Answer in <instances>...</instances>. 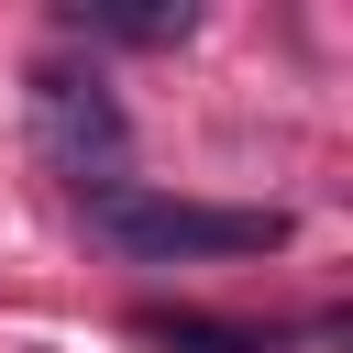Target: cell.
I'll list each match as a JSON object with an SVG mask.
<instances>
[{"instance_id":"obj_4","label":"cell","mask_w":353,"mask_h":353,"mask_svg":"<svg viewBox=\"0 0 353 353\" xmlns=\"http://www.w3.org/2000/svg\"><path fill=\"white\" fill-rule=\"evenodd\" d=\"M143 342H154V353H265L254 331H232V320H176V309H154Z\"/></svg>"},{"instance_id":"obj_2","label":"cell","mask_w":353,"mask_h":353,"mask_svg":"<svg viewBox=\"0 0 353 353\" xmlns=\"http://www.w3.org/2000/svg\"><path fill=\"white\" fill-rule=\"evenodd\" d=\"M22 121H33V154L66 176V188H121V165H132V121H121V99L99 88V77H77V66H33V88H22Z\"/></svg>"},{"instance_id":"obj_3","label":"cell","mask_w":353,"mask_h":353,"mask_svg":"<svg viewBox=\"0 0 353 353\" xmlns=\"http://www.w3.org/2000/svg\"><path fill=\"white\" fill-rule=\"evenodd\" d=\"M77 33H110V44H188L199 33V11L188 0H143V11H66Z\"/></svg>"},{"instance_id":"obj_1","label":"cell","mask_w":353,"mask_h":353,"mask_svg":"<svg viewBox=\"0 0 353 353\" xmlns=\"http://www.w3.org/2000/svg\"><path fill=\"white\" fill-rule=\"evenodd\" d=\"M88 232L121 243V254H154V265H221V254H276L287 243V210H210V199H154V188H99L88 199Z\"/></svg>"}]
</instances>
